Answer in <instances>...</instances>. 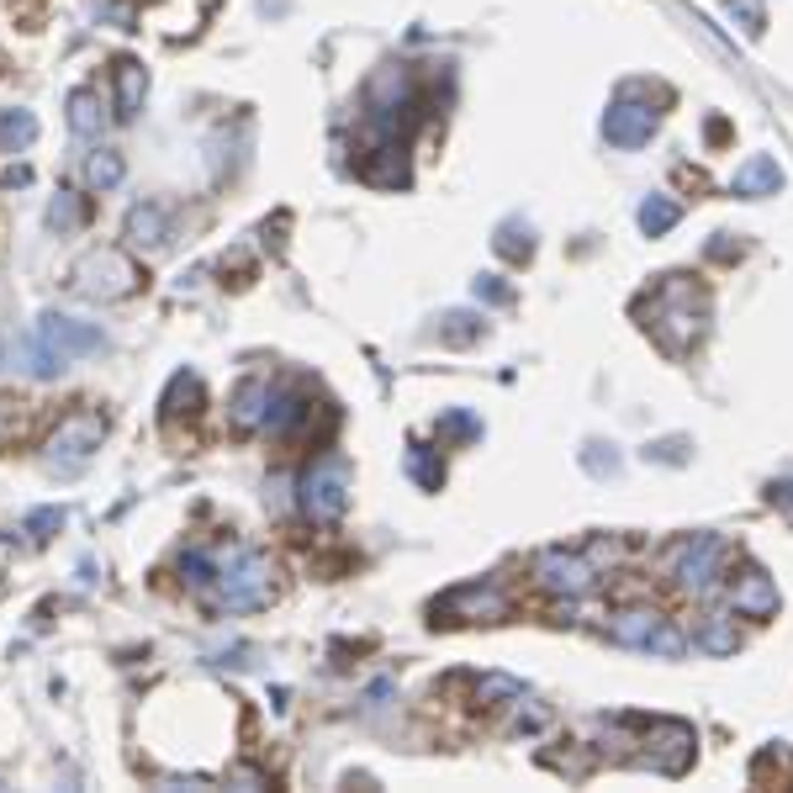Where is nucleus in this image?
<instances>
[{
    "label": "nucleus",
    "instance_id": "nucleus-17",
    "mask_svg": "<svg viewBox=\"0 0 793 793\" xmlns=\"http://www.w3.org/2000/svg\"><path fill=\"white\" fill-rule=\"evenodd\" d=\"M38 138V117L33 112H5L0 117V154H16V149H27Z\"/></svg>",
    "mask_w": 793,
    "mask_h": 793
},
{
    "label": "nucleus",
    "instance_id": "nucleus-1",
    "mask_svg": "<svg viewBox=\"0 0 793 793\" xmlns=\"http://www.w3.org/2000/svg\"><path fill=\"white\" fill-rule=\"evenodd\" d=\"M106 350V333H101V323H79V317H64V313H42L38 328H33V339H27V370L33 376H59L70 360L79 355H101Z\"/></svg>",
    "mask_w": 793,
    "mask_h": 793
},
{
    "label": "nucleus",
    "instance_id": "nucleus-10",
    "mask_svg": "<svg viewBox=\"0 0 793 793\" xmlns=\"http://www.w3.org/2000/svg\"><path fill=\"white\" fill-rule=\"evenodd\" d=\"M778 608V588H772V577L767 571H746L741 582H735V614H746V619H767Z\"/></svg>",
    "mask_w": 793,
    "mask_h": 793
},
{
    "label": "nucleus",
    "instance_id": "nucleus-26",
    "mask_svg": "<svg viewBox=\"0 0 793 793\" xmlns=\"http://www.w3.org/2000/svg\"><path fill=\"white\" fill-rule=\"evenodd\" d=\"M645 651H656V656H682V634H677L672 625L662 619V630L651 634V645H645Z\"/></svg>",
    "mask_w": 793,
    "mask_h": 793
},
{
    "label": "nucleus",
    "instance_id": "nucleus-11",
    "mask_svg": "<svg viewBox=\"0 0 793 793\" xmlns=\"http://www.w3.org/2000/svg\"><path fill=\"white\" fill-rule=\"evenodd\" d=\"M127 238L143 243V249L164 243V238H169V206H164V201H143V206H133V212H127Z\"/></svg>",
    "mask_w": 793,
    "mask_h": 793
},
{
    "label": "nucleus",
    "instance_id": "nucleus-22",
    "mask_svg": "<svg viewBox=\"0 0 793 793\" xmlns=\"http://www.w3.org/2000/svg\"><path fill=\"white\" fill-rule=\"evenodd\" d=\"M672 223H677V206H672V201L651 197V201H645V206H640V228H645V234H651V238H656V234H667Z\"/></svg>",
    "mask_w": 793,
    "mask_h": 793
},
{
    "label": "nucleus",
    "instance_id": "nucleus-24",
    "mask_svg": "<svg viewBox=\"0 0 793 793\" xmlns=\"http://www.w3.org/2000/svg\"><path fill=\"white\" fill-rule=\"evenodd\" d=\"M518 693H524V688H518L514 677H481V682H476V698H481V704H492V698H518Z\"/></svg>",
    "mask_w": 793,
    "mask_h": 793
},
{
    "label": "nucleus",
    "instance_id": "nucleus-13",
    "mask_svg": "<svg viewBox=\"0 0 793 793\" xmlns=\"http://www.w3.org/2000/svg\"><path fill=\"white\" fill-rule=\"evenodd\" d=\"M656 630H662V614H656V608H625V614L608 619V634H614L619 645H651Z\"/></svg>",
    "mask_w": 793,
    "mask_h": 793
},
{
    "label": "nucleus",
    "instance_id": "nucleus-9",
    "mask_svg": "<svg viewBox=\"0 0 793 793\" xmlns=\"http://www.w3.org/2000/svg\"><path fill=\"white\" fill-rule=\"evenodd\" d=\"M603 133H608V143H619V149H634V143H645L651 133H656V112L651 106H614L608 122H603Z\"/></svg>",
    "mask_w": 793,
    "mask_h": 793
},
{
    "label": "nucleus",
    "instance_id": "nucleus-23",
    "mask_svg": "<svg viewBox=\"0 0 793 793\" xmlns=\"http://www.w3.org/2000/svg\"><path fill=\"white\" fill-rule=\"evenodd\" d=\"M698 645H704V651H714V656H725V651H735V630H730L725 619H709V630L698 634Z\"/></svg>",
    "mask_w": 793,
    "mask_h": 793
},
{
    "label": "nucleus",
    "instance_id": "nucleus-14",
    "mask_svg": "<svg viewBox=\"0 0 793 793\" xmlns=\"http://www.w3.org/2000/svg\"><path fill=\"white\" fill-rule=\"evenodd\" d=\"M197 402H201V376L197 370H180V376H169L159 413H164V418H180V413H197Z\"/></svg>",
    "mask_w": 793,
    "mask_h": 793
},
{
    "label": "nucleus",
    "instance_id": "nucleus-25",
    "mask_svg": "<svg viewBox=\"0 0 793 793\" xmlns=\"http://www.w3.org/2000/svg\"><path fill=\"white\" fill-rule=\"evenodd\" d=\"M53 529H64V508H38V514L27 518V534L33 540H48Z\"/></svg>",
    "mask_w": 793,
    "mask_h": 793
},
{
    "label": "nucleus",
    "instance_id": "nucleus-5",
    "mask_svg": "<svg viewBox=\"0 0 793 793\" xmlns=\"http://www.w3.org/2000/svg\"><path fill=\"white\" fill-rule=\"evenodd\" d=\"M350 461L344 455H323L313 471L302 476V514L313 524H339L350 508Z\"/></svg>",
    "mask_w": 793,
    "mask_h": 793
},
{
    "label": "nucleus",
    "instance_id": "nucleus-29",
    "mask_svg": "<svg viewBox=\"0 0 793 793\" xmlns=\"http://www.w3.org/2000/svg\"><path fill=\"white\" fill-rule=\"evenodd\" d=\"M11 435V407H5V402H0V439Z\"/></svg>",
    "mask_w": 793,
    "mask_h": 793
},
{
    "label": "nucleus",
    "instance_id": "nucleus-3",
    "mask_svg": "<svg viewBox=\"0 0 793 793\" xmlns=\"http://www.w3.org/2000/svg\"><path fill=\"white\" fill-rule=\"evenodd\" d=\"M138 280H143L138 265L122 249H90L75 270H70V286H75L85 302H122V297L138 291Z\"/></svg>",
    "mask_w": 793,
    "mask_h": 793
},
{
    "label": "nucleus",
    "instance_id": "nucleus-7",
    "mask_svg": "<svg viewBox=\"0 0 793 793\" xmlns=\"http://www.w3.org/2000/svg\"><path fill=\"white\" fill-rule=\"evenodd\" d=\"M719 555H725V545L714 540V534H698V540H682L672 551V577L677 588H688V593H709L714 577H719Z\"/></svg>",
    "mask_w": 793,
    "mask_h": 793
},
{
    "label": "nucleus",
    "instance_id": "nucleus-2",
    "mask_svg": "<svg viewBox=\"0 0 793 793\" xmlns=\"http://www.w3.org/2000/svg\"><path fill=\"white\" fill-rule=\"evenodd\" d=\"M212 593L228 608H265L270 603V561L249 545L212 551Z\"/></svg>",
    "mask_w": 793,
    "mask_h": 793
},
{
    "label": "nucleus",
    "instance_id": "nucleus-8",
    "mask_svg": "<svg viewBox=\"0 0 793 793\" xmlns=\"http://www.w3.org/2000/svg\"><path fill=\"white\" fill-rule=\"evenodd\" d=\"M270 402H276V387H270V381H260V376L238 381L234 396H228V424H234L238 435H265Z\"/></svg>",
    "mask_w": 793,
    "mask_h": 793
},
{
    "label": "nucleus",
    "instance_id": "nucleus-12",
    "mask_svg": "<svg viewBox=\"0 0 793 793\" xmlns=\"http://www.w3.org/2000/svg\"><path fill=\"white\" fill-rule=\"evenodd\" d=\"M143 96H149V75H143V64L138 59H122L117 64V117L133 122L143 112Z\"/></svg>",
    "mask_w": 793,
    "mask_h": 793
},
{
    "label": "nucleus",
    "instance_id": "nucleus-30",
    "mask_svg": "<svg viewBox=\"0 0 793 793\" xmlns=\"http://www.w3.org/2000/svg\"><path fill=\"white\" fill-rule=\"evenodd\" d=\"M0 365H5V339H0Z\"/></svg>",
    "mask_w": 793,
    "mask_h": 793
},
{
    "label": "nucleus",
    "instance_id": "nucleus-18",
    "mask_svg": "<svg viewBox=\"0 0 793 793\" xmlns=\"http://www.w3.org/2000/svg\"><path fill=\"white\" fill-rule=\"evenodd\" d=\"M365 180H376V186H402V180H407L402 149H376V159H365Z\"/></svg>",
    "mask_w": 793,
    "mask_h": 793
},
{
    "label": "nucleus",
    "instance_id": "nucleus-4",
    "mask_svg": "<svg viewBox=\"0 0 793 793\" xmlns=\"http://www.w3.org/2000/svg\"><path fill=\"white\" fill-rule=\"evenodd\" d=\"M101 439H106V418L96 413V407H79V413H70L59 429H53V439H48V471L59 476H75L90 466V455L101 450Z\"/></svg>",
    "mask_w": 793,
    "mask_h": 793
},
{
    "label": "nucleus",
    "instance_id": "nucleus-6",
    "mask_svg": "<svg viewBox=\"0 0 793 793\" xmlns=\"http://www.w3.org/2000/svg\"><path fill=\"white\" fill-rule=\"evenodd\" d=\"M534 582L545 588V593L566 597V603H577V597L593 593L597 571L582 561V555H566V551H545L540 561H534Z\"/></svg>",
    "mask_w": 793,
    "mask_h": 793
},
{
    "label": "nucleus",
    "instance_id": "nucleus-27",
    "mask_svg": "<svg viewBox=\"0 0 793 793\" xmlns=\"http://www.w3.org/2000/svg\"><path fill=\"white\" fill-rule=\"evenodd\" d=\"M444 429H450V435H476V424L466 418V413H450V418H444Z\"/></svg>",
    "mask_w": 793,
    "mask_h": 793
},
{
    "label": "nucleus",
    "instance_id": "nucleus-28",
    "mask_svg": "<svg viewBox=\"0 0 793 793\" xmlns=\"http://www.w3.org/2000/svg\"><path fill=\"white\" fill-rule=\"evenodd\" d=\"M778 503H783V508H789V518H793V481H783V487H778Z\"/></svg>",
    "mask_w": 793,
    "mask_h": 793
},
{
    "label": "nucleus",
    "instance_id": "nucleus-15",
    "mask_svg": "<svg viewBox=\"0 0 793 793\" xmlns=\"http://www.w3.org/2000/svg\"><path fill=\"white\" fill-rule=\"evenodd\" d=\"M101 96H96V90H75V96H70V127H75L79 138H96V133H101Z\"/></svg>",
    "mask_w": 793,
    "mask_h": 793
},
{
    "label": "nucleus",
    "instance_id": "nucleus-19",
    "mask_svg": "<svg viewBox=\"0 0 793 793\" xmlns=\"http://www.w3.org/2000/svg\"><path fill=\"white\" fill-rule=\"evenodd\" d=\"M122 175H127V164H122V154H112V149L90 154V164H85V180H90L96 191H112V186H122Z\"/></svg>",
    "mask_w": 793,
    "mask_h": 793
},
{
    "label": "nucleus",
    "instance_id": "nucleus-16",
    "mask_svg": "<svg viewBox=\"0 0 793 793\" xmlns=\"http://www.w3.org/2000/svg\"><path fill=\"white\" fill-rule=\"evenodd\" d=\"M783 186V169L772 164V159H752L741 175H735V191L741 197H756V191H778Z\"/></svg>",
    "mask_w": 793,
    "mask_h": 793
},
{
    "label": "nucleus",
    "instance_id": "nucleus-20",
    "mask_svg": "<svg viewBox=\"0 0 793 793\" xmlns=\"http://www.w3.org/2000/svg\"><path fill=\"white\" fill-rule=\"evenodd\" d=\"M450 608H461V614H487V619H492V614H503L508 603H503V593H492V588H487V593H481V588H466V593L450 597Z\"/></svg>",
    "mask_w": 793,
    "mask_h": 793
},
{
    "label": "nucleus",
    "instance_id": "nucleus-21",
    "mask_svg": "<svg viewBox=\"0 0 793 793\" xmlns=\"http://www.w3.org/2000/svg\"><path fill=\"white\" fill-rule=\"evenodd\" d=\"M85 223V206L75 201V191H59V201L48 206V228H59V234H70Z\"/></svg>",
    "mask_w": 793,
    "mask_h": 793
}]
</instances>
